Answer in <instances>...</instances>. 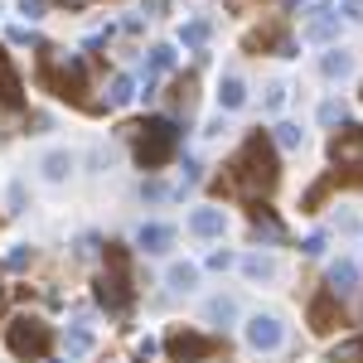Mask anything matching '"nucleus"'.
Returning <instances> with one entry per match:
<instances>
[{
	"label": "nucleus",
	"instance_id": "nucleus-14",
	"mask_svg": "<svg viewBox=\"0 0 363 363\" xmlns=\"http://www.w3.org/2000/svg\"><path fill=\"white\" fill-rule=\"evenodd\" d=\"M354 68H359V63H354V54H349V49H330V54H320V78H330V83H344V78H354Z\"/></svg>",
	"mask_w": 363,
	"mask_h": 363
},
{
	"label": "nucleus",
	"instance_id": "nucleus-19",
	"mask_svg": "<svg viewBox=\"0 0 363 363\" xmlns=\"http://www.w3.org/2000/svg\"><path fill=\"white\" fill-rule=\"evenodd\" d=\"M218 107H223V112H242V107H247V83H242L238 73H228L223 83H218Z\"/></svg>",
	"mask_w": 363,
	"mask_h": 363
},
{
	"label": "nucleus",
	"instance_id": "nucleus-17",
	"mask_svg": "<svg viewBox=\"0 0 363 363\" xmlns=\"http://www.w3.org/2000/svg\"><path fill=\"white\" fill-rule=\"evenodd\" d=\"M339 184H344V174H339V169H330V174H325V179H315V184H310L306 194H301V213H315V208H320V203H325V199L335 194Z\"/></svg>",
	"mask_w": 363,
	"mask_h": 363
},
{
	"label": "nucleus",
	"instance_id": "nucleus-11",
	"mask_svg": "<svg viewBox=\"0 0 363 363\" xmlns=\"http://www.w3.org/2000/svg\"><path fill=\"white\" fill-rule=\"evenodd\" d=\"M339 10H330V5H315L310 10V20H306V29H301V39L306 44H339Z\"/></svg>",
	"mask_w": 363,
	"mask_h": 363
},
{
	"label": "nucleus",
	"instance_id": "nucleus-4",
	"mask_svg": "<svg viewBox=\"0 0 363 363\" xmlns=\"http://www.w3.org/2000/svg\"><path fill=\"white\" fill-rule=\"evenodd\" d=\"M92 296H97V306L107 310V315H126L131 310L136 286H131V257H126L121 242H107V267L92 281Z\"/></svg>",
	"mask_w": 363,
	"mask_h": 363
},
{
	"label": "nucleus",
	"instance_id": "nucleus-30",
	"mask_svg": "<svg viewBox=\"0 0 363 363\" xmlns=\"http://www.w3.org/2000/svg\"><path fill=\"white\" fill-rule=\"evenodd\" d=\"M140 199H145V203H165V199H179V189H169L165 179H145V184H140Z\"/></svg>",
	"mask_w": 363,
	"mask_h": 363
},
{
	"label": "nucleus",
	"instance_id": "nucleus-23",
	"mask_svg": "<svg viewBox=\"0 0 363 363\" xmlns=\"http://www.w3.org/2000/svg\"><path fill=\"white\" fill-rule=\"evenodd\" d=\"M203 320L218 325V330H228V325L238 320V301H233V296H213V301L203 306Z\"/></svg>",
	"mask_w": 363,
	"mask_h": 363
},
{
	"label": "nucleus",
	"instance_id": "nucleus-42",
	"mask_svg": "<svg viewBox=\"0 0 363 363\" xmlns=\"http://www.w3.org/2000/svg\"><path fill=\"white\" fill-rule=\"evenodd\" d=\"M145 10H150V15H160V10H165V0H145Z\"/></svg>",
	"mask_w": 363,
	"mask_h": 363
},
{
	"label": "nucleus",
	"instance_id": "nucleus-12",
	"mask_svg": "<svg viewBox=\"0 0 363 363\" xmlns=\"http://www.w3.org/2000/svg\"><path fill=\"white\" fill-rule=\"evenodd\" d=\"M20 107H25V83H20L10 54L0 49V112H20Z\"/></svg>",
	"mask_w": 363,
	"mask_h": 363
},
{
	"label": "nucleus",
	"instance_id": "nucleus-34",
	"mask_svg": "<svg viewBox=\"0 0 363 363\" xmlns=\"http://www.w3.org/2000/svg\"><path fill=\"white\" fill-rule=\"evenodd\" d=\"M29 262H34V247H10L5 252V267H10V272H25Z\"/></svg>",
	"mask_w": 363,
	"mask_h": 363
},
{
	"label": "nucleus",
	"instance_id": "nucleus-13",
	"mask_svg": "<svg viewBox=\"0 0 363 363\" xmlns=\"http://www.w3.org/2000/svg\"><path fill=\"white\" fill-rule=\"evenodd\" d=\"M339 306H344V301H335L330 291L315 296V301H310V330H315V335H330L339 325Z\"/></svg>",
	"mask_w": 363,
	"mask_h": 363
},
{
	"label": "nucleus",
	"instance_id": "nucleus-15",
	"mask_svg": "<svg viewBox=\"0 0 363 363\" xmlns=\"http://www.w3.org/2000/svg\"><path fill=\"white\" fill-rule=\"evenodd\" d=\"M136 247L140 252H169L174 247V228L169 223H140L136 228Z\"/></svg>",
	"mask_w": 363,
	"mask_h": 363
},
{
	"label": "nucleus",
	"instance_id": "nucleus-31",
	"mask_svg": "<svg viewBox=\"0 0 363 363\" xmlns=\"http://www.w3.org/2000/svg\"><path fill=\"white\" fill-rule=\"evenodd\" d=\"M330 363H363V339H344V344H335Z\"/></svg>",
	"mask_w": 363,
	"mask_h": 363
},
{
	"label": "nucleus",
	"instance_id": "nucleus-25",
	"mask_svg": "<svg viewBox=\"0 0 363 363\" xmlns=\"http://www.w3.org/2000/svg\"><path fill=\"white\" fill-rule=\"evenodd\" d=\"M136 97V78L131 73H116L112 83H107V107H126Z\"/></svg>",
	"mask_w": 363,
	"mask_h": 363
},
{
	"label": "nucleus",
	"instance_id": "nucleus-28",
	"mask_svg": "<svg viewBox=\"0 0 363 363\" xmlns=\"http://www.w3.org/2000/svg\"><path fill=\"white\" fill-rule=\"evenodd\" d=\"M63 349H68V359H83V354H92V330H87V325H73V330L63 335Z\"/></svg>",
	"mask_w": 363,
	"mask_h": 363
},
{
	"label": "nucleus",
	"instance_id": "nucleus-1",
	"mask_svg": "<svg viewBox=\"0 0 363 363\" xmlns=\"http://www.w3.org/2000/svg\"><path fill=\"white\" fill-rule=\"evenodd\" d=\"M281 179V165H277V140L267 136V131H252L238 150H233V160L223 165V179H218V189L238 199H267L277 189Z\"/></svg>",
	"mask_w": 363,
	"mask_h": 363
},
{
	"label": "nucleus",
	"instance_id": "nucleus-24",
	"mask_svg": "<svg viewBox=\"0 0 363 363\" xmlns=\"http://www.w3.org/2000/svg\"><path fill=\"white\" fill-rule=\"evenodd\" d=\"M208 39H213V25H208V20H184V25H179V44H184V49H199V54H203Z\"/></svg>",
	"mask_w": 363,
	"mask_h": 363
},
{
	"label": "nucleus",
	"instance_id": "nucleus-5",
	"mask_svg": "<svg viewBox=\"0 0 363 363\" xmlns=\"http://www.w3.org/2000/svg\"><path fill=\"white\" fill-rule=\"evenodd\" d=\"M5 349L20 363H44L49 349H54V330H49L39 315H20V320L5 325Z\"/></svg>",
	"mask_w": 363,
	"mask_h": 363
},
{
	"label": "nucleus",
	"instance_id": "nucleus-16",
	"mask_svg": "<svg viewBox=\"0 0 363 363\" xmlns=\"http://www.w3.org/2000/svg\"><path fill=\"white\" fill-rule=\"evenodd\" d=\"M223 228H228L223 208H194V213H189V233H194V238H223Z\"/></svg>",
	"mask_w": 363,
	"mask_h": 363
},
{
	"label": "nucleus",
	"instance_id": "nucleus-41",
	"mask_svg": "<svg viewBox=\"0 0 363 363\" xmlns=\"http://www.w3.org/2000/svg\"><path fill=\"white\" fill-rule=\"evenodd\" d=\"M58 5H68V10H87L92 0H58Z\"/></svg>",
	"mask_w": 363,
	"mask_h": 363
},
{
	"label": "nucleus",
	"instance_id": "nucleus-38",
	"mask_svg": "<svg viewBox=\"0 0 363 363\" xmlns=\"http://www.w3.org/2000/svg\"><path fill=\"white\" fill-rule=\"evenodd\" d=\"M44 5H49V0H20V15H29V20H39V15H44Z\"/></svg>",
	"mask_w": 363,
	"mask_h": 363
},
{
	"label": "nucleus",
	"instance_id": "nucleus-33",
	"mask_svg": "<svg viewBox=\"0 0 363 363\" xmlns=\"http://www.w3.org/2000/svg\"><path fill=\"white\" fill-rule=\"evenodd\" d=\"M194 184H203V165H199L194 155H189V160H184V184H179V199L189 194V189H194Z\"/></svg>",
	"mask_w": 363,
	"mask_h": 363
},
{
	"label": "nucleus",
	"instance_id": "nucleus-26",
	"mask_svg": "<svg viewBox=\"0 0 363 363\" xmlns=\"http://www.w3.org/2000/svg\"><path fill=\"white\" fill-rule=\"evenodd\" d=\"M165 281H169V291H194L199 286V267L194 262H174L165 272Z\"/></svg>",
	"mask_w": 363,
	"mask_h": 363
},
{
	"label": "nucleus",
	"instance_id": "nucleus-39",
	"mask_svg": "<svg viewBox=\"0 0 363 363\" xmlns=\"http://www.w3.org/2000/svg\"><path fill=\"white\" fill-rule=\"evenodd\" d=\"M10 44H34V29H25V25H15V29H10Z\"/></svg>",
	"mask_w": 363,
	"mask_h": 363
},
{
	"label": "nucleus",
	"instance_id": "nucleus-36",
	"mask_svg": "<svg viewBox=\"0 0 363 363\" xmlns=\"http://www.w3.org/2000/svg\"><path fill=\"white\" fill-rule=\"evenodd\" d=\"M208 267H213V272H228V267H238V257H233V252H208Z\"/></svg>",
	"mask_w": 363,
	"mask_h": 363
},
{
	"label": "nucleus",
	"instance_id": "nucleus-29",
	"mask_svg": "<svg viewBox=\"0 0 363 363\" xmlns=\"http://www.w3.org/2000/svg\"><path fill=\"white\" fill-rule=\"evenodd\" d=\"M344 121H349L344 97H325V102H320V126H344Z\"/></svg>",
	"mask_w": 363,
	"mask_h": 363
},
{
	"label": "nucleus",
	"instance_id": "nucleus-3",
	"mask_svg": "<svg viewBox=\"0 0 363 363\" xmlns=\"http://www.w3.org/2000/svg\"><path fill=\"white\" fill-rule=\"evenodd\" d=\"M39 83L49 87L54 97H63V102H78V107H87V63L78 54H63V49H39Z\"/></svg>",
	"mask_w": 363,
	"mask_h": 363
},
{
	"label": "nucleus",
	"instance_id": "nucleus-2",
	"mask_svg": "<svg viewBox=\"0 0 363 363\" xmlns=\"http://www.w3.org/2000/svg\"><path fill=\"white\" fill-rule=\"evenodd\" d=\"M126 131H131V150H136V165L140 169L169 165L174 150H179V140H184V131H179L174 116H145V121L126 126Z\"/></svg>",
	"mask_w": 363,
	"mask_h": 363
},
{
	"label": "nucleus",
	"instance_id": "nucleus-40",
	"mask_svg": "<svg viewBox=\"0 0 363 363\" xmlns=\"http://www.w3.org/2000/svg\"><path fill=\"white\" fill-rule=\"evenodd\" d=\"M121 29H126V34H140V29H145V20H140V15H126V25H121Z\"/></svg>",
	"mask_w": 363,
	"mask_h": 363
},
{
	"label": "nucleus",
	"instance_id": "nucleus-22",
	"mask_svg": "<svg viewBox=\"0 0 363 363\" xmlns=\"http://www.w3.org/2000/svg\"><path fill=\"white\" fill-rule=\"evenodd\" d=\"M238 267H242L247 281H277V257H267V252H252V257H242Z\"/></svg>",
	"mask_w": 363,
	"mask_h": 363
},
{
	"label": "nucleus",
	"instance_id": "nucleus-18",
	"mask_svg": "<svg viewBox=\"0 0 363 363\" xmlns=\"http://www.w3.org/2000/svg\"><path fill=\"white\" fill-rule=\"evenodd\" d=\"M169 68H174V49H169V44H150V58H145V97H150L155 78L169 73Z\"/></svg>",
	"mask_w": 363,
	"mask_h": 363
},
{
	"label": "nucleus",
	"instance_id": "nucleus-32",
	"mask_svg": "<svg viewBox=\"0 0 363 363\" xmlns=\"http://www.w3.org/2000/svg\"><path fill=\"white\" fill-rule=\"evenodd\" d=\"M286 97H291V87L272 83V87H267V97H262V112H281V107H286Z\"/></svg>",
	"mask_w": 363,
	"mask_h": 363
},
{
	"label": "nucleus",
	"instance_id": "nucleus-27",
	"mask_svg": "<svg viewBox=\"0 0 363 363\" xmlns=\"http://www.w3.org/2000/svg\"><path fill=\"white\" fill-rule=\"evenodd\" d=\"M272 140H277L281 150H301V145H306V131H301L296 121H277V126H272Z\"/></svg>",
	"mask_w": 363,
	"mask_h": 363
},
{
	"label": "nucleus",
	"instance_id": "nucleus-21",
	"mask_svg": "<svg viewBox=\"0 0 363 363\" xmlns=\"http://www.w3.org/2000/svg\"><path fill=\"white\" fill-rule=\"evenodd\" d=\"M252 238H257V242H286V228H281L267 208H252Z\"/></svg>",
	"mask_w": 363,
	"mask_h": 363
},
{
	"label": "nucleus",
	"instance_id": "nucleus-20",
	"mask_svg": "<svg viewBox=\"0 0 363 363\" xmlns=\"http://www.w3.org/2000/svg\"><path fill=\"white\" fill-rule=\"evenodd\" d=\"M39 174H44L49 184H63V179L73 174V155H68V150H49V155L39 160Z\"/></svg>",
	"mask_w": 363,
	"mask_h": 363
},
{
	"label": "nucleus",
	"instance_id": "nucleus-6",
	"mask_svg": "<svg viewBox=\"0 0 363 363\" xmlns=\"http://www.w3.org/2000/svg\"><path fill=\"white\" fill-rule=\"evenodd\" d=\"M330 160L344 174V184H363V126L344 121L335 136H330Z\"/></svg>",
	"mask_w": 363,
	"mask_h": 363
},
{
	"label": "nucleus",
	"instance_id": "nucleus-37",
	"mask_svg": "<svg viewBox=\"0 0 363 363\" xmlns=\"http://www.w3.org/2000/svg\"><path fill=\"white\" fill-rule=\"evenodd\" d=\"M325 242H330L325 233H310L306 242H301V252H306V257H320V252H325Z\"/></svg>",
	"mask_w": 363,
	"mask_h": 363
},
{
	"label": "nucleus",
	"instance_id": "nucleus-9",
	"mask_svg": "<svg viewBox=\"0 0 363 363\" xmlns=\"http://www.w3.org/2000/svg\"><path fill=\"white\" fill-rule=\"evenodd\" d=\"M242 49H247V54H267V49H272L277 58H296V39H291L281 25H262V29H252L247 39H242Z\"/></svg>",
	"mask_w": 363,
	"mask_h": 363
},
{
	"label": "nucleus",
	"instance_id": "nucleus-35",
	"mask_svg": "<svg viewBox=\"0 0 363 363\" xmlns=\"http://www.w3.org/2000/svg\"><path fill=\"white\" fill-rule=\"evenodd\" d=\"M339 15H344L349 25H363V0H339Z\"/></svg>",
	"mask_w": 363,
	"mask_h": 363
},
{
	"label": "nucleus",
	"instance_id": "nucleus-10",
	"mask_svg": "<svg viewBox=\"0 0 363 363\" xmlns=\"http://www.w3.org/2000/svg\"><path fill=\"white\" fill-rule=\"evenodd\" d=\"M242 335H247V344L257 354H272V349L286 344V325H281L277 315H252L247 325H242Z\"/></svg>",
	"mask_w": 363,
	"mask_h": 363
},
{
	"label": "nucleus",
	"instance_id": "nucleus-8",
	"mask_svg": "<svg viewBox=\"0 0 363 363\" xmlns=\"http://www.w3.org/2000/svg\"><path fill=\"white\" fill-rule=\"evenodd\" d=\"M363 286V267L354 262V257H339V262H330V272H325V291L335 296V301H354Z\"/></svg>",
	"mask_w": 363,
	"mask_h": 363
},
{
	"label": "nucleus",
	"instance_id": "nucleus-7",
	"mask_svg": "<svg viewBox=\"0 0 363 363\" xmlns=\"http://www.w3.org/2000/svg\"><path fill=\"white\" fill-rule=\"evenodd\" d=\"M165 354L174 363H203L218 354V339L213 335H199V330H174V335L165 339Z\"/></svg>",
	"mask_w": 363,
	"mask_h": 363
}]
</instances>
